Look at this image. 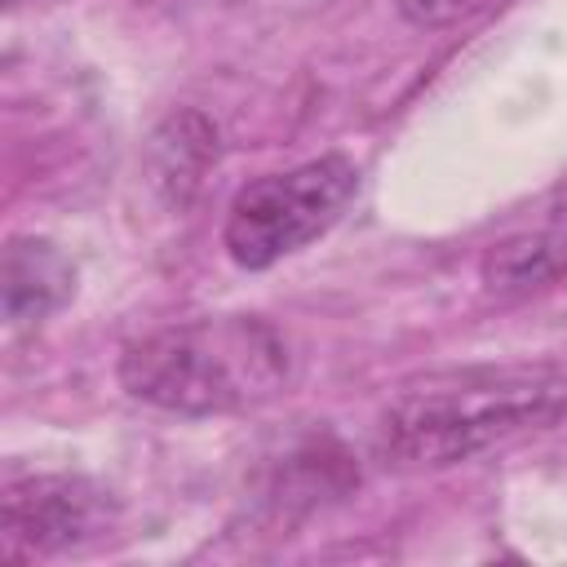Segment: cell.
<instances>
[{"label":"cell","mask_w":567,"mask_h":567,"mask_svg":"<svg viewBox=\"0 0 567 567\" xmlns=\"http://www.w3.org/2000/svg\"><path fill=\"white\" fill-rule=\"evenodd\" d=\"M558 421H567V368H461L403 385L377 416V452L390 465L443 470Z\"/></svg>","instance_id":"1"},{"label":"cell","mask_w":567,"mask_h":567,"mask_svg":"<svg viewBox=\"0 0 567 567\" xmlns=\"http://www.w3.org/2000/svg\"><path fill=\"white\" fill-rule=\"evenodd\" d=\"M115 377L124 394L146 408L221 416L261 408L288 390L292 350L288 337L257 315H208L128 341Z\"/></svg>","instance_id":"2"},{"label":"cell","mask_w":567,"mask_h":567,"mask_svg":"<svg viewBox=\"0 0 567 567\" xmlns=\"http://www.w3.org/2000/svg\"><path fill=\"white\" fill-rule=\"evenodd\" d=\"M359 195L350 155H319L284 173H266L235 190L221 226V248L239 270H266L306 244L323 239Z\"/></svg>","instance_id":"3"},{"label":"cell","mask_w":567,"mask_h":567,"mask_svg":"<svg viewBox=\"0 0 567 567\" xmlns=\"http://www.w3.org/2000/svg\"><path fill=\"white\" fill-rule=\"evenodd\" d=\"M115 496L84 474H4V540L13 554L80 549L115 527Z\"/></svg>","instance_id":"4"},{"label":"cell","mask_w":567,"mask_h":567,"mask_svg":"<svg viewBox=\"0 0 567 567\" xmlns=\"http://www.w3.org/2000/svg\"><path fill=\"white\" fill-rule=\"evenodd\" d=\"M75 297L71 257L44 235H13L0 257V306L9 328L44 323Z\"/></svg>","instance_id":"5"},{"label":"cell","mask_w":567,"mask_h":567,"mask_svg":"<svg viewBox=\"0 0 567 567\" xmlns=\"http://www.w3.org/2000/svg\"><path fill=\"white\" fill-rule=\"evenodd\" d=\"M558 279H567V186L536 226L501 239L483 257V288L492 297H532Z\"/></svg>","instance_id":"6"},{"label":"cell","mask_w":567,"mask_h":567,"mask_svg":"<svg viewBox=\"0 0 567 567\" xmlns=\"http://www.w3.org/2000/svg\"><path fill=\"white\" fill-rule=\"evenodd\" d=\"M213 155H217V128L195 111L173 115L155 133V177L168 182L177 199L199 186V173L208 168Z\"/></svg>","instance_id":"7"},{"label":"cell","mask_w":567,"mask_h":567,"mask_svg":"<svg viewBox=\"0 0 567 567\" xmlns=\"http://www.w3.org/2000/svg\"><path fill=\"white\" fill-rule=\"evenodd\" d=\"M492 0H394V9L421 27V31H443V27H456L465 18H474L478 9H487Z\"/></svg>","instance_id":"8"},{"label":"cell","mask_w":567,"mask_h":567,"mask_svg":"<svg viewBox=\"0 0 567 567\" xmlns=\"http://www.w3.org/2000/svg\"><path fill=\"white\" fill-rule=\"evenodd\" d=\"M4 4H22V0H4Z\"/></svg>","instance_id":"9"}]
</instances>
